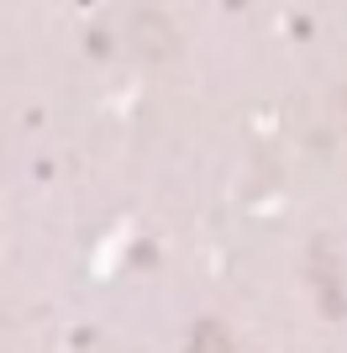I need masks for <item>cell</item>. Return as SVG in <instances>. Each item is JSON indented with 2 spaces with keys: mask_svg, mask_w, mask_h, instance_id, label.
I'll use <instances>...</instances> for the list:
<instances>
[{
  "mask_svg": "<svg viewBox=\"0 0 347 353\" xmlns=\"http://www.w3.org/2000/svg\"><path fill=\"white\" fill-rule=\"evenodd\" d=\"M189 353H227V332H216V327L205 322L200 332H195V348Z\"/></svg>",
  "mask_w": 347,
  "mask_h": 353,
  "instance_id": "cell-1",
  "label": "cell"
}]
</instances>
